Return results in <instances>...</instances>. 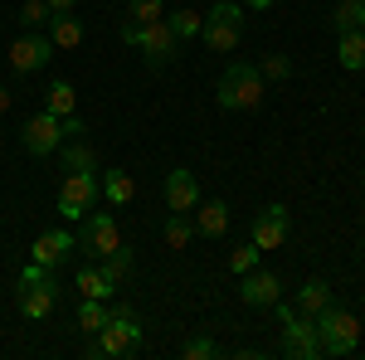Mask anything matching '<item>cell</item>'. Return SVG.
Listing matches in <instances>:
<instances>
[{"label":"cell","mask_w":365,"mask_h":360,"mask_svg":"<svg viewBox=\"0 0 365 360\" xmlns=\"http://www.w3.org/2000/svg\"><path fill=\"white\" fill-rule=\"evenodd\" d=\"M166 10H161V0H127V20H137V25H151V20H161Z\"/></svg>","instance_id":"f546056e"},{"label":"cell","mask_w":365,"mask_h":360,"mask_svg":"<svg viewBox=\"0 0 365 360\" xmlns=\"http://www.w3.org/2000/svg\"><path fill=\"white\" fill-rule=\"evenodd\" d=\"M258 253H263V249H258L253 239L244 244V249H234V253H229V273H234V277H244L249 268H258Z\"/></svg>","instance_id":"f1b7e54d"},{"label":"cell","mask_w":365,"mask_h":360,"mask_svg":"<svg viewBox=\"0 0 365 360\" xmlns=\"http://www.w3.org/2000/svg\"><path fill=\"white\" fill-rule=\"evenodd\" d=\"M258 73H263V83H282V78H292V58L287 54H268L258 63Z\"/></svg>","instance_id":"83f0119b"},{"label":"cell","mask_w":365,"mask_h":360,"mask_svg":"<svg viewBox=\"0 0 365 360\" xmlns=\"http://www.w3.org/2000/svg\"><path fill=\"white\" fill-rule=\"evenodd\" d=\"M49 39H54V49H78L83 44V20L68 10V15H54L49 20Z\"/></svg>","instance_id":"ac0fdd59"},{"label":"cell","mask_w":365,"mask_h":360,"mask_svg":"<svg viewBox=\"0 0 365 360\" xmlns=\"http://www.w3.org/2000/svg\"><path fill=\"white\" fill-rule=\"evenodd\" d=\"M98 185H103V200H108V205H132V200H137V180H132L127 170H108Z\"/></svg>","instance_id":"44dd1931"},{"label":"cell","mask_w":365,"mask_h":360,"mask_svg":"<svg viewBox=\"0 0 365 360\" xmlns=\"http://www.w3.org/2000/svg\"><path fill=\"white\" fill-rule=\"evenodd\" d=\"M195 229L205 239H225L229 234V205L225 200H200L195 205Z\"/></svg>","instance_id":"2e32d148"},{"label":"cell","mask_w":365,"mask_h":360,"mask_svg":"<svg viewBox=\"0 0 365 360\" xmlns=\"http://www.w3.org/2000/svg\"><path fill=\"white\" fill-rule=\"evenodd\" d=\"M273 312H278V322H282V356H292V360L322 356V336H317V322L312 317H302L297 307H287L282 297L273 302Z\"/></svg>","instance_id":"277c9868"},{"label":"cell","mask_w":365,"mask_h":360,"mask_svg":"<svg viewBox=\"0 0 365 360\" xmlns=\"http://www.w3.org/2000/svg\"><path fill=\"white\" fill-rule=\"evenodd\" d=\"M249 239L258 249H282L287 244V205H263L249 224Z\"/></svg>","instance_id":"7c38bea8"},{"label":"cell","mask_w":365,"mask_h":360,"mask_svg":"<svg viewBox=\"0 0 365 360\" xmlns=\"http://www.w3.org/2000/svg\"><path fill=\"white\" fill-rule=\"evenodd\" d=\"M263 73H258V63H244V58H234L225 73H220V83H215V103L225 112H253L263 108Z\"/></svg>","instance_id":"6da1fadb"},{"label":"cell","mask_w":365,"mask_h":360,"mask_svg":"<svg viewBox=\"0 0 365 360\" xmlns=\"http://www.w3.org/2000/svg\"><path fill=\"white\" fill-rule=\"evenodd\" d=\"M239 297H244L249 307H273L282 297V282L273 273H263V268H249L244 282H239Z\"/></svg>","instance_id":"9a60e30c"},{"label":"cell","mask_w":365,"mask_h":360,"mask_svg":"<svg viewBox=\"0 0 365 360\" xmlns=\"http://www.w3.org/2000/svg\"><path fill=\"white\" fill-rule=\"evenodd\" d=\"M54 54H58V49H54V39H49V34L25 29V34L10 44V68H15V73H39Z\"/></svg>","instance_id":"30bf717a"},{"label":"cell","mask_w":365,"mask_h":360,"mask_svg":"<svg viewBox=\"0 0 365 360\" xmlns=\"http://www.w3.org/2000/svg\"><path fill=\"white\" fill-rule=\"evenodd\" d=\"M336 58H341L346 73H361V68H365V29H346V34H341Z\"/></svg>","instance_id":"ffe728a7"},{"label":"cell","mask_w":365,"mask_h":360,"mask_svg":"<svg viewBox=\"0 0 365 360\" xmlns=\"http://www.w3.org/2000/svg\"><path fill=\"white\" fill-rule=\"evenodd\" d=\"M93 166H98V156H93V146H83V141L63 151V170H93Z\"/></svg>","instance_id":"4dcf8cb0"},{"label":"cell","mask_w":365,"mask_h":360,"mask_svg":"<svg viewBox=\"0 0 365 360\" xmlns=\"http://www.w3.org/2000/svg\"><path fill=\"white\" fill-rule=\"evenodd\" d=\"M331 302H336V297H331V282L312 277V282H302V287H297V302H292V307H297L302 317H312V322H317V317H322Z\"/></svg>","instance_id":"e0dca14e"},{"label":"cell","mask_w":365,"mask_h":360,"mask_svg":"<svg viewBox=\"0 0 365 360\" xmlns=\"http://www.w3.org/2000/svg\"><path fill=\"white\" fill-rule=\"evenodd\" d=\"M141 39V25L137 20H122V44H137Z\"/></svg>","instance_id":"d6a6232c"},{"label":"cell","mask_w":365,"mask_h":360,"mask_svg":"<svg viewBox=\"0 0 365 360\" xmlns=\"http://www.w3.org/2000/svg\"><path fill=\"white\" fill-rule=\"evenodd\" d=\"M73 249H78V239H73L68 229H49V234L34 239L29 263H39V268H58V263H68V253H73Z\"/></svg>","instance_id":"4fadbf2b"},{"label":"cell","mask_w":365,"mask_h":360,"mask_svg":"<svg viewBox=\"0 0 365 360\" xmlns=\"http://www.w3.org/2000/svg\"><path fill=\"white\" fill-rule=\"evenodd\" d=\"M137 351H141V322L127 302H117L113 317H108V326L88 346V356H137Z\"/></svg>","instance_id":"7a4b0ae2"},{"label":"cell","mask_w":365,"mask_h":360,"mask_svg":"<svg viewBox=\"0 0 365 360\" xmlns=\"http://www.w3.org/2000/svg\"><path fill=\"white\" fill-rule=\"evenodd\" d=\"M20 141H25L29 156H49V151H58V146H63V122H58L49 108H39V112H34V117L25 122Z\"/></svg>","instance_id":"9c48e42d"},{"label":"cell","mask_w":365,"mask_h":360,"mask_svg":"<svg viewBox=\"0 0 365 360\" xmlns=\"http://www.w3.org/2000/svg\"><path fill=\"white\" fill-rule=\"evenodd\" d=\"M317 336H322V356H351L361 346V322L346 312V307H327L317 317Z\"/></svg>","instance_id":"8992f818"},{"label":"cell","mask_w":365,"mask_h":360,"mask_svg":"<svg viewBox=\"0 0 365 360\" xmlns=\"http://www.w3.org/2000/svg\"><path fill=\"white\" fill-rule=\"evenodd\" d=\"M98 195H103V185H98L93 170H68L63 185H58V215L63 220H83L88 210L98 205Z\"/></svg>","instance_id":"52a82bcc"},{"label":"cell","mask_w":365,"mask_h":360,"mask_svg":"<svg viewBox=\"0 0 365 360\" xmlns=\"http://www.w3.org/2000/svg\"><path fill=\"white\" fill-rule=\"evenodd\" d=\"M180 356H185V360H215V356H220V346H215L210 336H195V341L180 346Z\"/></svg>","instance_id":"1f68e13d"},{"label":"cell","mask_w":365,"mask_h":360,"mask_svg":"<svg viewBox=\"0 0 365 360\" xmlns=\"http://www.w3.org/2000/svg\"><path fill=\"white\" fill-rule=\"evenodd\" d=\"M239 5H249V10H273V0H239Z\"/></svg>","instance_id":"d590c367"},{"label":"cell","mask_w":365,"mask_h":360,"mask_svg":"<svg viewBox=\"0 0 365 360\" xmlns=\"http://www.w3.org/2000/svg\"><path fill=\"white\" fill-rule=\"evenodd\" d=\"M195 205H200L195 170H166V210H175V215H195Z\"/></svg>","instance_id":"5bb4252c"},{"label":"cell","mask_w":365,"mask_h":360,"mask_svg":"<svg viewBox=\"0 0 365 360\" xmlns=\"http://www.w3.org/2000/svg\"><path fill=\"white\" fill-rule=\"evenodd\" d=\"M161 239H166L170 249H185V244L195 239V215H175V210H170L166 224H161Z\"/></svg>","instance_id":"7402d4cb"},{"label":"cell","mask_w":365,"mask_h":360,"mask_svg":"<svg viewBox=\"0 0 365 360\" xmlns=\"http://www.w3.org/2000/svg\"><path fill=\"white\" fill-rule=\"evenodd\" d=\"M44 108L54 112V117H73L78 112V93H73V83H49V93H44Z\"/></svg>","instance_id":"603a6c76"},{"label":"cell","mask_w":365,"mask_h":360,"mask_svg":"<svg viewBox=\"0 0 365 360\" xmlns=\"http://www.w3.org/2000/svg\"><path fill=\"white\" fill-rule=\"evenodd\" d=\"M356 29H365V0H356Z\"/></svg>","instance_id":"8d00e7d4"},{"label":"cell","mask_w":365,"mask_h":360,"mask_svg":"<svg viewBox=\"0 0 365 360\" xmlns=\"http://www.w3.org/2000/svg\"><path fill=\"white\" fill-rule=\"evenodd\" d=\"M58 292H63V287L54 282V268L29 263L25 273H20V292H15V302H20V312H25L29 322H44V317L58 307Z\"/></svg>","instance_id":"3957f363"},{"label":"cell","mask_w":365,"mask_h":360,"mask_svg":"<svg viewBox=\"0 0 365 360\" xmlns=\"http://www.w3.org/2000/svg\"><path fill=\"white\" fill-rule=\"evenodd\" d=\"M137 49L146 54V63H151V68H166L170 58L180 54V39L170 34L166 15H161V20H151V25H141V39H137Z\"/></svg>","instance_id":"8fae6325"},{"label":"cell","mask_w":365,"mask_h":360,"mask_svg":"<svg viewBox=\"0 0 365 360\" xmlns=\"http://www.w3.org/2000/svg\"><path fill=\"white\" fill-rule=\"evenodd\" d=\"M98 268H103V277H108L113 287H122V282H127V273H132V249L122 244V249H117V253H108V258H103Z\"/></svg>","instance_id":"d4e9b609"},{"label":"cell","mask_w":365,"mask_h":360,"mask_svg":"<svg viewBox=\"0 0 365 360\" xmlns=\"http://www.w3.org/2000/svg\"><path fill=\"white\" fill-rule=\"evenodd\" d=\"M78 249H88L93 258H108V253L122 249V234H117V220L108 210H88L78 220Z\"/></svg>","instance_id":"ba28073f"},{"label":"cell","mask_w":365,"mask_h":360,"mask_svg":"<svg viewBox=\"0 0 365 360\" xmlns=\"http://www.w3.org/2000/svg\"><path fill=\"white\" fill-rule=\"evenodd\" d=\"M73 287H78V297H103V302H108V297H113V292H117L113 282L103 277V268H83Z\"/></svg>","instance_id":"cb8c5ba5"},{"label":"cell","mask_w":365,"mask_h":360,"mask_svg":"<svg viewBox=\"0 0 365 360\" xmlns=\"http://www.w3.org/2000/svg\"><path fill=\"white\" fill-rule=\"evenodd\" d=\"M166 25L175 39H195L200 29H205V15H195V10H175V15H166Z\"/></svg>","instance_id":"484cf974"},{"label":"cell","mask_w":365,"mask_h":360,"mask_svg":"<svg viewBox=\"0 0 365 360\" xmlns=\"http://www.w3.org/2000/svg\"><path fill=\"white\" fill-rule=\"evenodd\" d=\"M108 317H113V307L103 302V297H78V331L83 336H98L108 326Z\"/></svg>","instance_id":"d6986e66"},{"label":"cell","mask_w":365,"mask_h":360,"mask_svg":"<svg viewBox=\"0 0 365 360\" xmlns=\"http://www.w3.org/2000/svg\"><path fill=\"white\" fill-rule=\"evenodd\" d=\"M10 103H15V93H10V88H0V112H10Z\"/></svg>","instance_id":"e575fe53"},{"label":"cell","mask_w":365,"mask_h":360,"mask_svg":"<svg viewBox=\"0 0 365 360\" xmlns=\"http://www.w3.org/2000/svg\"><path fill=\"white\" fill-rule=\"evenodd\" d=\"M49 20H54L49 0H25V5H20V25L25 29H39V25H49Z\"/></svg>","instance_id":"4316f807"},{"label":"cell","mask_w":365,"mask_h":360,"mask_svg":"<svg viewBox=\"0 0 365 360\" xmlns=\"http://www.w3.org/2000/svg\"><path fill=\"white\" fill-rule=\"evenodd\" d=\"M200 39H205L215 54H234V49H239V39H244V5H239V0H220V5L205 15Z\"/></svg>","instance_id":"5b68a950"},{"label":"cell","mask_w":365,"mask_h":360,"mask_svg":"<svg viewBox=\"0 0 365 360\" xmlns=\"http://www.w3.org/2000/svg\"><path fill=\"white\" fill-rule=\"evenodd\" d=\"M49 10L54 15H68V10H78V0H49Z\"/></svg>","instance_id":"836d02e7"}]
</instances>
